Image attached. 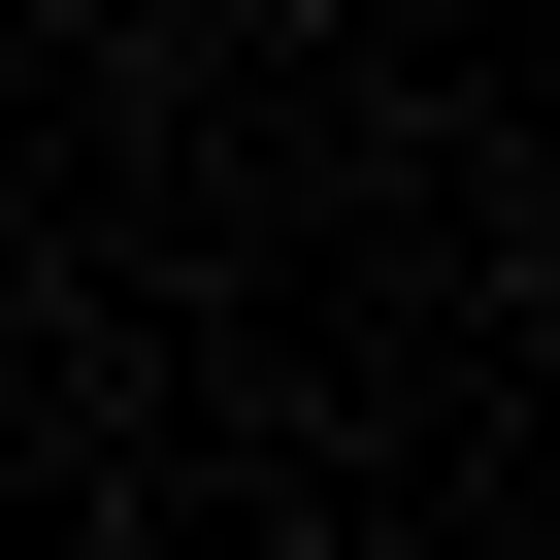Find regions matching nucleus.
Listing matches in <instances>:
<instances>
[]
</instances>
